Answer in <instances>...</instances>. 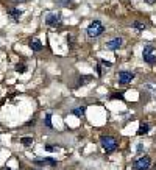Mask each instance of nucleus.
<instances>
[{
	"instance_id": "nucleus-20",
	"label": "nucleus",
	"mask_w": 156,
	"mask_h": 170,
	"mask_svg": "<svg viewBox=\"0 0 156 170\" xmlns=\"http://www.w3.org/2000/svg\"><path fill=\"white\" fill-rule=\"evenodd\" d=\"M45 150H47V151H55L56 147L55 145H45Z\"/></svg>"
},
{
	"instance_id": "nucleus-9",
	"label": "nucleus",
	"mask_w": 156,
	"mask_h": 170,
	"mask_svg": "<svg viewBox=\"0 0 156 170\" xmlns=\"http://www.w3.org/2000/svg\"><path fill=\"white\" fill-rule=\"evenodd\" d=\"M30 48L33 50V52H41L42 48V44H41V41H39V39H31V41H30Z\"/></svg>"
},
{
	"instance_id": "nucleus-10",
	"label": "nucleus",
	"mask_w": 156,
	"mask_h": 170,
	"mask_svg": "<svg viewBox=\"0 0 156 170\" xmlns=\"http://www.w3.org/2000/svg\"><path fill=\"white\" fill-rule=\"evenodd\" d=\"M22 16V9H11V11H9V17L13 19V21H17L19 17H21Z\"/></svg>"
},
{
	"instance_id": "nucleus-5",
	"label": "nucleus",
	"mask_w": 156,
	"mask_h": 170,
	"mask_svg": "<svg viewBox=\"0 0 156 170\" xmlns=\"http://www.w3.org/2000/svg\"><path fill=\"white\" fill-rule=\"evenodd\" d=\"M133 78H134V73H133V72L123 70V72L119 73V83H120V84H128Z\"/></svg>"
},
{
	"instance_id": "nucleus-11",
	"label": "nucleus",
	"mask_w": 156,
	"mask_h": 170,
	"mask_svg": "<svg viewBox=\"0 0 156 170\" xmlns=\"http://www.w3.org/2000/svg\"><path fill=\"white\" fill-rule=\"evenodd\" d=\"M148 129H150V126H148L147 123L142 122L141 126H139V129H137V134L139 136H144V134H147V133H148Z\"/></svg>"
},
{
	"instance_id": "nucleus-17",
	"label": "nucleus",
	"mask_w": 156,
	"mask_h": 170,
	"mask_svg": "<svg viewBox=\"0 0 156 170\" xmlns=\"http://www.w3.org/2000/svg\"><path fill=\"white\" fill-rule=\"evenodd\" d=\"M112 100H123V94L122 92H119V94H112Z\"/></svg>"
},
{
	"instance_id": "nucleus-24",
	"label": "nucleus",
	"mask_w": 156,
	"mask_h": 170,
	"mask_svg": "<svg viewBox=\"0 0 156 170\" xmlns=\"http://www.w3.org/2000/svg\"><path fill=\"white\" fill-rule=\"evenodd\" d=\"M14 2H25V0H14Z\"/></svg>"
},
{
	"instance_id": "nucleus-21",
	"label": "nucleus",
	"mask_w": 156,
	"mask_h": 170,
	"mask_svg": "<svg viewBox=\"0 0 156 170\" xmlns=\"http://www.w3.org/2000/svg\"><path fill=\"white\" fill-rule=\"evenodd\" d=\"M142 147H144L142 144H139V145H137V153H142Z\"/></svg>"
},
{
	"instance_id": "nucleus-6",
	"label": "nucleus",
	"mask_w": 156,
	"mask_h": 170,
	"mask_svg": "<svg viewBox=\"0 0 156 170\" xmlns=\"http://www.w3.org/2000/svg\"><path fill=\"white\" fill-rule=\"evenodd\" d=\"M45 22H47V25H50V27H58V25H61V17H59L58 14H47L45 16Z\"/></svg>"
},
{
	"instance_id": "nucleus-7",
	"label": "nucleus",
	"mask_w": 156,
	"mask_h": 170,
	"mask_svg": "<svg viewBox=\"0 0 156 170\" xmlns=\"http://www.w3.org/2000/svg\"><path fill=\"white\" fill-rule=\"evenodd\" d=\"M35 164H38V165H50V167H55L58 162H56V159H53V158H44V159H36Z\"/></svg>"
},
{
	"instance_id": "nucleus-3",
	"label": "nucleus",
	"mask_w": 156,
	"mask_h": 170,
	"mask_svg": "<svg viewBox=\"0 0 156 170\" xmlns=\"http://www.w3.org/2000/svg\"><path fill=\"white\" fill-rule=\"evenodd\" d=\"M142 56H144V61L147 64H150V66L156 64V56L153 55V45H145L144 52H142Z\"/></svg>"
},
{
	"instance_id": "nucleus-14",
	"label": "nucleus",
	"mask_w": 156,
	"mask_h": 170,
	"mask_svg": "<svg viewBox=\"0 0 156 170\" xmlns=\"http://www.w3.org/2000/svg\"><path fill=\"white\" fill-rule=\"evenodd\" d=\"M16 70H17L19 73H24V72H27V66L21 62V64H17V66H16Z\"/></svg>"
},
{
	"instance_id": "nucleus-25",
	"label": "nucleus",
	"mask_w": 156,
	"mask_h": 170,
	"mask_svg": "<svg viewBox=\"0 0 156 170\" xmlns=\"http://www.w3.org/2000/svg\"><path fill=\"white\" fill-rule=\"evenodd\" d=\"M5 170H11V169H5Z\"/></svg>"
},
{
	"instance_id": "nucleus-1",
	"label": "nucleus",
	"mask_w": 156,
	"mask_h": 170,
	"mask_svg": "<svg viewBox=\"0 0 156 170\" xmlns=\"http://www.w3.org/2000/svg\"><path fill=\"white\" fill-rule=\"evenodd\" d=\"M102 147H103V150L106 153H112L116 151V148H117V142H116L114 137H111V136H102Z\"/></svg>"
},
{
	"instance_id": "nucleus-16",
	"label": "nucleus",
	"mask_w": 156,
	"mask_h": 170,
	"mask_svg": "<svg viewBox=\"0 0 156 170\" xmlns=\"http://www.w3.org/2000/svg\"><path fill=\"white\" fill-rule=\"evenodd\" d=\"M89 80H91V76H81V78L78 80V86H83L86 81H89Z\"/></svg>"
},
{
	"instance_id": "nucleus-2",
	"label": "nucleus",
	"mask_w": 156,
	"mask_h": 170,
	"mask_svg": "<svg viewBox=\"0 0 156 170\" xmlns=\"http://www.w3.org/2000/svg\"><path fill=\"white\" fill-rule=\"evenodd\" d=\"M103 31H105V27L100 24V21H94L88 27V35L91 36V38H97V36H100Z\"/></svg>"
},
{
	"instance_id": "nucleus-15",
	"label": "nucleus",
	"mask_w": 156,
	"mask_h": 170,
	"mask_svg": "<svg viewBox=\"0 0 156 170\" xmlns=\"http://www.w3.org/2000/svg\"><path fill=\"white\" fill-rule=\"evenodd\" d=\"M21 142H22L24 145H31V144H33V137H22Z\"/></svg>"
},
{
	"instance_id": "nucleus-4",
	"label": "nucleus",
	"mask_w": 156,
	"mask_h": 170,
	"mask_svg": "<svg viewBox=\"0 0 156 170\" xmlns=\"http://www.w3.org/2000/svg\"><path fill=\"white\" fill-rule=\"evenodd\" d=\"M133 165H134L136 170H147L151 165V159L148 158V156H142V158L136 159Z\"/></svg>"
},
{
	"instance_id": "nucleus-19",
	"label": "nucleus",
	"mask_w": 156,
	"mask_h": 170,
	"mask_svg": "<svg viewBox=\"0 0 156 170\" xmlns=\"http://www.w3.org/2000/svg\"><path fill=\"white\" fill-rule=\"evenodd\" d=\"M58 3H59V5H62V6H67L69 3H70V0H58Z\"/></svg>"
},
{
	"instance_id": "nucleus-23",
	"label": "nucleus",
	"mask_w": 156,
	"mask_h": 170,
	"mask_svg": "<svg viewBox=\"0 0 156 170\" xmlns=\"http://www.w3.org/2000/svg\"><path fill=\"white\" fill-rule=\"evenodd\" d=\"M145 2H147V3H150V5H153V3L156 2V0H145Z\"/></svg>"
},
{
	"instance_id": "nucleus-12",
	"label": "nucleus",
	"mask_w": 156,
	"mask_h": 170,
	"mask_svg": "<svg viewBox=\"0 0 156 170\" xmlns=\"http://www.w3.org/2000/svg\"><path fill=\"white\" fill-rule=\"evenodd\" d=\"M72 112H74V116H77V117H83V116H84V112H86V106H80V108H75Z\"/></svg>"
},
{
	"instance_id": "nucleus-22",
	"label": "nucleus",
	"mask_w": 156,
	"mask_h": 170,
	"mask_svg": "<svg viewBox=\"0 0 156 170\" xmlns=\"http://www.w3.org/2000/svg\"><path fill=\"white\" fill-rule=\"evenodd\" d=\"M102 64L106 66V67H111V62H106V61H102Z\"/></svg>"
},
{
	"instance_id": "nucleus-13",
	"label": "nucleus",
	"mask_w": 156,
	"mask_h": 170,
	"mask_svg": "<svg viewBox=\"0 0 156 170\" xmlns=\"http://www.w3.org/2000/svg\"><path fill=\"white\" fill-rule=\"evenodd\" d=\"M44 123H45V126H48V128H53V123H52V114L48 112V114H45V120H44Z\"/></svg>"
},
{
	"instance_id": "nucleus-8",
	"label": "nucleus",
	"mask_w": 156,
	"mask_h": 170,
	"mask_svg": "<svg viewBox=\"0 0 156 170\" xmlns=\"http://www.w3.org/2000/svg\"><path fill=\"white\" fill-rule=\"evenodd\" d=\"M122 44H123V39H122V38H116V39H112V41L106 42V48H109V50H116V48L120 47Z\"/></svg>"
},
{
	"instance_id": "nucleus-18",
	"label": "nucleus",
	"mask_w": 156,
	"mask_h": 170,
	"mask_svg": "<svg viewBox=\"0 0 156 170\" xmlns=\"http://www.w3.org/2000/svg\"><path fill=\"white\" fill-rule=\"evenodd\" d=\"M134 28H137V30H145V25L144 24H141V22H134Z\"/></svg>"
}]
</instances>
